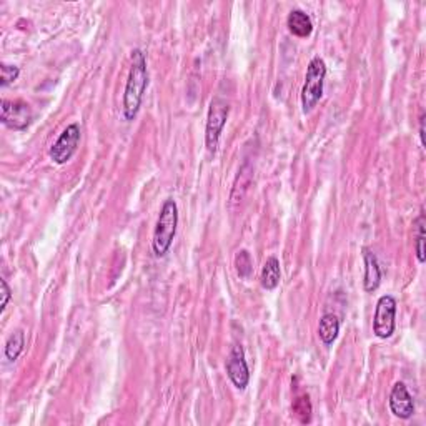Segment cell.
<instances>
[{"mask_svg": "<svg viewBox=\"0 0 426 426\" xmlns=\"http://www.w3.org/2000/svg\"><path fill=\"white\" fill-rule=\"evenodd\" d=\"M25 348V333L22 330L12 331V335L7 338L6 343V356L8 361H15L17 358L22 355Z\"/></svg>", "mask_w": 426, "mask_h": 426, "instance_id": "14", "label": "cell"}, {"mask_svg": "<svg viewBox=\"0 0 426 426\" xmlns=\"http://www.w3.org/2000/svg\"><path fill=\"white\" fill-rule=\"evenodd\" d=\"M148 87V70L147 57L140 49L132 52V65L127 79L125 92H123V117L127 120H134L137 117L140 105H142L143 93Z\"/></svg>", "mask_w": 426, "mask_h": 426, "instance_id": "1", "label": "cell"}, {"mask_svg": "<svg viewBox=\"0 0 426 426\" xmlns=\"http://www.w3.org/2000/svg\"><path fill=\"white\" fill-rule=\"evenodd\" d=\"M20 75V69L17 65H8L2 63L0 65V87H7V85L14 84Z\"/></svg>", "mask_w": 426, "mask_h": 426, "instance_id": "18", "label": "cell"}, {"mask_svg": "<svg viewBox=\"0 0 426 426\" xmlns=\"http://www.w3.org/2000/svg\"><path fill=\"white\" fill-rule=\"evenodd\" d=\"M80 137H82V134H80L79 123H70V125L62 132L61 137L57 139V142L50 147V160L57 165H65L77 152Z\"/></svg>", "mask_w": 426, "mask_h": 426, "instance_id": "7", "label": "cell"}, {"mask_svg": "<svg viewBox=\"0 0 426 426\" xmlns=\"http://www.w3.org/2000/svg\"><path fill=\"white\" fill-rule=\"evenodd\" d=\"M340 333V320L336 318V315L333 313H325L322 318H320V325H318V336L326 347L335 343V340L338 338Z\"/></svg>", "mask_w": 426, "mask_h": 426, "instance_id": "13", "label": "cell"}, {"mask_svg": "<svg viewBox=\"0 0 426 426\" xmlns=\"http://www.w3.org/2000/svg\"><path fill=\"white\" fill-rule=\"evenodd\" d=\"M228 113H230L228 102L220 99V97H215V99L210 102V109H208V117H207V129H205V143L210 153L216 152L221 132H223L225 125H227Z\"/></svg>", "mask_w": 426, "mask_h": 426, "instance_id": "4", "label": "cell"}, {"mask_svg": "<svg viewBox=\"0 0 426 426\" xmlns=\"http://www.w3.org/2000/svg\"><path fill=\"white\" fill-rule=\"evenodd\" d=\"M420 139H421V145L425 147V113H421L420 117Z\"/></svg>", "mask_w": 426, "mask_h": 426, "instance_id": "20", "label": "cell"}, {"mask_svg": "<svg viewBox=\"0 0 426 426\" xmlns=\"http://www.w3.org/2000/svg\"><path fill=\"white\" fill-rule=\"evenodd\" d=\"M326 77V63L323 58L313 57L306 67L305 84L301 88V106L303 113H310L317 106V104L323 95V87H325Z\"/></svg>", "mask_w": 426, "mask_h": 426, "instance_id": "3", "label": "cell"}, {"mask_svg": "<svg viewBox=\"0 0 426 426\" xmlns=\"http://www.w3.org/2000/svg\"><path fill=\"white\" fill-rule=\"evenodd\" d=\"M178 227V207L173 198H167L160 208L159 220L153 230L152 248L157 258H164L172 248L173 238L177 235Z\"/></svg>", "mask_w": 426, "mask_h": 426, "instance_id": "2", "label": "cell"}, {"mask_svg": "<svg viewBox=\"0 0 426 426\" xmlns=\"http://www.w3.org/2000/svg\"><path fill=\"white\" fill-rule=\"evenodd\" d=\"M293 413L300 418L301 423H308L312 420V403L308 395H301L293 402Z\"/></svg>", "mask_w": 426, "mask_h": 426, "instance_id": "16", "label": "cell"}, {"mask_svg": "<svg viewBox=\"0 0 426 426\" xmlns=\"http://www.w3.org/2000/svg\"><path fill=\"white\" fill-rule=\"evenodd\" d=\"M390 410L396 418L402 420H410L415 413V402H413V396L410 395L404 383L398 381L395 383V386L391 388L390 393Z\"/></svg>", "mask_w": 426, "mask_h": 426, "instance_id": "9", "label": "cell"}, {"mask_svg": "<svg viewBox=\"0 0 426 426\" xmlns=\"http://www.w3.org/2000/svg\"><path fill=\"white\" fill-rule=\"evenodd\" d=\"M235 267H237V274L240 278H250L251 270H253V262H251L250 253L246 250H240L235 257Z\"/></svg>", "mask_w": 426, "mask_h": 426, "instance_id": "17", "label": "cell"}, {"mask_svg": "<svg viewBox=\"0 0 426 426\" xmlns=\"http://www.w3.org/2000/svg\"><path fill=\"white\" fill-rule=\"evenodd\" d=\"M227 374L233 386L238 390H245L250 383V370L246 365L244 348L240 345H235L230 353L227 361Z\"/></svg>", "mask_w": 426, "mask_h": 426, "instance_id": "8", "label": "cell"}, {"mask_svg": "<svg viewBox=\"0 0 426 426\" xmlns=\"http://www.w3.org/2000/svg\"><path fill=\"white\" fill-rule=\"evenodd\" d=\"M395 317H396L395 297L391 295L380 297L373 317V333L381 340L390 338V336L395 333V326H396Z\"/></svg>", "mask_w": 426, "mask_h": 426, "instance_id": "6", "label": "cell"}, {"mask_svg": "<svg viewBox=\"0 0 426 426\" xmlns=\"http://www.w3.org/2000/svg\"><path fill=\"white\" fill-rule=\"evenodd\" d=\"M0 288H2V292H0V293H2V301H0V312H6L8 301H10V298H12V292H10V288H8V285L3 278L0 280Z\"/></svg>", "mask_w": 426, "mask_h": 426, "instance_id": "19", "label": "cell"}, {"mask_svg": "<svg viewBox=\"0 0 426 426\" xmlns=\"http://www.w3.org/2000/svg\"><path fill=\"white\" fill-rule=\"evenodd\" d=\"M280 278H282V270H280V262L276 257H268L263 263L262 275H260V283L265 290H275L278 287Z\"/></svg>", "mask_w": 426, "mask_h": 426, "instance_id": "12", "label": "cell"}, {"mask_svg": "<svg viewBox=\"0 0 426 426\" xmlns=\"http://www.w3.org/2000/svg\"><path fill=\"white\" fill-rule=\"evenodd\" d=\"M32 109L24 100H7L0 104V120L12 130H25L32 122Z\"/></svg>", "mask_w": 426, "mask_h": 426, "instance_id": "5", "label": "cell"}, {"mask_svg": "<svg viewBox=\"0 0 426 426\" xmlns=\"http://www.w3.org/2000/svg\"><path fill=\"white\" fill-rule=\"evenodd\" d=\"M415 227H416V238H415V251H416V258H418L420 263H425L426 255H425V213L421 212L418 219L415 220Z\"/></svg>", "mask_w": 426, "mask_h": 426, "instance_id": "15", "label": "cell"}, {"mask_svg": "<svg viewBox=\"0 0 426 426\" xmlns=\"http://www.w3.org/2000/svg\"><path fill=\"white\" fill-rule=\"evenodd\" d=\"M287 25H288V31L292 32L295 37H300V38L310 37L313 32L312 19H310V15L306 14V12L300 10V8H295V10L290 12L288 19H287Z\"/></svg>", "mask_w": 426, "mask_h": 426, "instance_id": "11", "label": "cell"}, {"mask_svg": "<svg viewBox=\"0 0 426 426\" xmlns=\"http://www.w3.org/2000/svg\"><path fill=\"white\" fill-rule=\"evenodd\" d=\"M363 260H365V276H363V287L365 292L372 293L380 287L381 283V268L378 265V260L370 248H363Z\"/></svg>", "mask_w": 426, "mask_h": 426, "instance_id": "10", "label": "cell"}]
</instances>
